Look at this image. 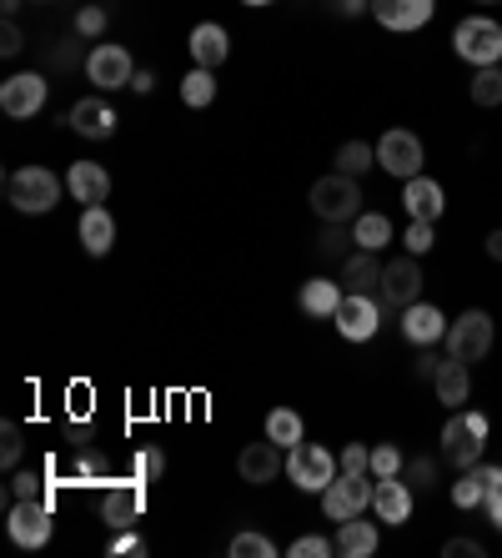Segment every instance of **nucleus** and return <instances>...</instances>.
Returning <instances> with one entry per match:
<instances>
[{"label": "nucleus", "mask_w": 502, "mask_h": 558, "mask_svg": "<svg viewBox=\"0 0 502 558\" xmlns=\"http://www.w3.org/2000/svg\"><path fill=\"white\" fill-rule=\"evenodd\" d=\"M372 167H377V146H367V142L336 146V171H347V177H362V171H372Z\"/></svg>", "instance_id": "nucleus-32"}, {"label": "nucleus", "mask_w": 502, "mask_h": 558, "mask_svg": "<svg viewBox=\"0 0 502 558\" xmlns=\"http://www.w3.org/2000/svg\"><path fill=\"white\" fill-rule=\"evenodd\" d=\"M26 51V31L15 26V21H5V26H0V56H21Z\"/></svg>", "instance_id": "nucleus-47"}, {"label": "nucleus", "mask_w": 502, "mask_h": 558, "mask_svg": "<svg viewBox=\"0 0 502 558\" xmlns=\"http://www.w3.org/2000/svg\"><path fill=\"white\" fill-rule=\"evenodd\" d=\"M117 106L101 101V96H81L71 111H65V126L76 131V136H86V142H111L117 136Z\"/></svg>", "instance_id": "nucleus-14"}, {"label": "nucleus", "mask_w": 502, "mask_h": 558, "mask_svg": "<svg viewBox=\"0 0 502 558\" xmlns=\"http://www.w3.org/2000/svg\"><path fill=\"white\" fill-rule=\"evenodd\" d=\"M377 167L387 171V177H417L423 171V142H417L413 131H387L382 142H377Z\"/></svg>", "instance_id": "nucleus-15"}, {"label": "nucleus", "mask_w": 502, "mask_h": 558, "mask_svg": "<svg viewBox=\"0 0 502 558\" xmlns=\"http://www.w3.org/2000/svg\"><path fill=\"white\" fill-rule=\"evenodd\" d=\"M131 92H136V96H151V92H156V71H151V65L131 76Z\"/></svg>", "instance_id": "nucleus-49"}, {"label": "nucleus", "mask_w": 502, "mask_h": 558, "mask_svg": "<svg viewBox=\"0 0 502 558\" xmlns=\"http://www.w3.org/2000/svg\"><path fill=\"white\" fill-rule=\"evenodd\" d=\"M277 554V544H271L267 533H257V529H242L232 538V558H271Z\"/></svg>", "instance_id": "nucleus-37"}, {"label": "nucleus", "mask_w": 502, "mask_h": 558, "mask_svg": "<svg viewBox=\"0 0 502 558\" xmlns=\"http://www.w3.org/2000/svg\"><path fill=\"white\" fill-rule=\"evenodd\" d=\"M21 453H26V433H21V423H5V428H0V463L15 473Z\"/></svg>", "instance_id": "nucleus-39"}, {"label": "nucleus", "mask_w": 502, "mask_h": 558, "mask_svg": "<svg viewBox=\"0 0 502 558\" xmlns=\"http://www.w3.org/2000/svg\"><path fill=\"white\" fill-rule=\"evenodd\" d=\"M161 473H167V453H161V448H136V453H131V478L156 483Z\"/></svg>", "instance_id": "nucleus-35"}, {"label": "nucleus", "mask_w": 502, "mask_h": 558, "mask_svg": "<svg viewBox=\"0 0 502 558\" xmlns=\"http://www.w3.org/2000/svg\"><path fill=\"white\" fill-rule=\"evenodd\" d=\"M242 5H271V0H242Z\"/></svg>", "instance_id": "nucleus-56"}, {"label": "nucleus", "mask_w": 502, "mask_h": 558, "mask_svg": "<svg viewBox=\"0 0 502 558\" xmlns=\"http://www.w3.org/2000/svg\"><path fill=\"white\" fill-rule=\"evenodd\" d=\"M352 242H357V236L347 232V221H327V232L317 236V252H322V257H342V262H347L352 257Z\"/></svg>", "instance_id": "nucleus-34"}, {"label": "nucleus", "mask_w": 502, "mask_h": 558, "mask_svg": "<svg viewBox=\"0 0 502 558\" xmlns=\"http://www.w3.org/2000/svg\"><path fill=\"white\" fill-rule=\"evenodd\" d=\"M482 448H488V417L482 413H452L448 428H442V458H448L457 473L482 463Z\"/></svg>", "instance_id": "nucleus-2"}, {"label": "nucleus", "mask_w": 502, "mask_h": 558, "mask_svg": "<svg viewBox=\"0 0 502 558\" xmlns=\"http://www.w3.org/2000/svg\"><path fill=\"white\" fill-rule=\"evenodd\" d=\"M452 51L463 56V61L477 65H498L502 61V26L492 21V15H467V21H457V31H452Z\"/></svg>", "instance_id": "nucleus-4"}, {"label": "nucleus", "mask_w": 502, "mask_h": 558, "mask_svg": "<svg viewBox=\"0 0 502 558\" xmlns=\"http://www.w3.org/2000/svg\"><path fill=\"white\" fill-rule=\"evenodd\" d=\"M417 292H423V267H417L413 252H407V257H397L392 267H382V287H377L382 312H407L417 302Z\"/></svg>", "instance_id": "nucleus-9"}, {"label": "nucleus", "mask_w": 502, "mask_h": 558, "mask_svg": "<svg viewBox=\"0 0 502 558\" xmlns=\"http://www.w3.org/2000/svg\"><path fill=\"white\" fill-rule=\"evenodd\" d=\"M442 554L448 558H482V544H473V538H452V544H442Z\"/></svg>", "instance_id": "nucleus-48"}, {"label": "nucleus", "mask_w": 502, "mask_h": 558, "mask_svg": "<svg viewBox=\"0 0 502 558\" xmlns=\"http://www.w3.org/2000/svg\"><path fill=\"white\" fill-rule=\"evenodd\" d=\"M101 31H106V11H101V5H81V11H76V36L81 40H96Z\"/></svg>", "instance_id": "nucleus-43"}, {"label": "nucleus", "mask_w": 502, "mask_h": 558, "mask_svg": "<svg viewBox=\"0 0 502 558\" xmlns=\"http://www.w3.org/2000/svg\"><path fill=\"white\" fill-rule=\"evenodd\" d=\"M488 352H492V317L482 307L463 312V317L448 327V357L473 367V363H482Z\"/></svg>", "instance_id": "nucleus-8"}, {"label": "nucleus", "mask_w": 502, "mask_h": 558, "mask_svg": "<svg viewBox=\"0 0 502 558\" xmlns=\"http://www.w3.org/2000/svg\"><path fill=\"white\" fill-rule=\"evenodd\" d=\"M402 207H407V217L413 221H438L442 207H448V196H442V186L432 182V177H407V192H402Z\"/></svg>", "instance_id": "nucleus-20"}, {"label": "nucleus", "mask_w": 502, "mask_h": 558, "mask_svg": "<svg viewBox=\"0 0 502 558\" xmlns=\"http://www.w3.org/2000/svg\"><path fill=\"white\" fill-rule=\"evenodd\" d=\"M352 236H357L362 252H382L387 242H392V221H387L382 211H362V217L352 221Z\"/></svg>", "instance_id": "nucleus-28"}, {"label": "nucleus", "mask_w": 502, "mask_h": 558, "mask_svg": "<svg viewBox=\"0 0 502 558\" xmlns=\"http://www.w3.org/2000/svg\"><path fill=\"white\" fill-rule=\"evenodd\" d=\"M448 317H442L432 302H413V307L402 312V332H407V342L413 348H438V342H448Z\"/></svg>", "instance_id": "nucleus-18"}, {"label": "nucleus", "mask_w": 502, "mask_h": 558, "mask_svg": "<svg viewBox=\"0 0 502 558\" xmlns=\"http://www.w3.org/2000/svg\"><path fill=\"white\" fill-rule=\"evenodd\" d=\"M342 468H336V458L327 453L322 442H296V448H286V478L302 488V494H322L327 483L336 478Z\"/></svg>", "instance_id": "nucleus-6"}, {"label": "nucleus", "mask_w": 502, "mask_h": 558, "mask_svg": "<svg viewBox=\"0 0 502 558\" xmlns=\"http://www.w3.org/2000/svg\"><path fill=\"white\" fill-rule=\"evenodd\" d=\"M65 192H71V202H81V207H106V196H111V171H106L101 161H71Z\"/></svg>", "instance_id": "nucleus-16"}, {"label": "nucleus", "mask_w": 502, "mask_h": 558, "mask_svg": "<svg viewBox=\"0 0 502 558\" xmlns=\"http://www.w3.org/2000/svg\"><path fill=\"white\" fill-rule=\"evenodd\" d=\"M56 61H61V65H76V40H71V46H56Z\"/></svg>", "instance_id": "nucleus-54"}, {"label": "nucleus", "mask_w": 502, "mask_h": 558, "mask_svg": "<svg viewBox=\"0 0 502 558\" xmlns=\"http://www.w3.org/2000/svg\"><path fill=\"white\" fill-rule=\"evenodd\" d=\"M327 554H336V544H327L322 533H307V538L292 544V558H327Z\"/></svg>", "instance_id": "nucleus-44"}, {"label": "nucleus", "mask_w": 502, "mask_h": 558, "mask_svg": "<svg viewBox=\"0 0 502 558\" xmlns=\"http://www.w3.org/2000/svg\"><path fill=\"white\" fill-rule=\"evenodd\" d=\"M342 15H362V11H372V0H332Z\"/></svg>", "instance_id": "nucleus-51"}, {"label": "nucleus", "mask_w": 502, "mask_h": 558, "mask_svg": "<svg viewBox=\"0 0 502 558\" xmlns=\"http://www.w3.org/2000/svg\"><path fill=\"white\" fill-rule=\"evenodd\" d=\"M332 323H336V332H342L347 342H372L377 327H382V302L367 298V292H347L342 307L332 312Z\"/></svg>", "instance_id": "nucleus-12"}, {"label": "nucleus", "mask_w": 502, "mask_h": 558, "mask_svg": "<svg viewBox=\"0 0 502 558\" xmlns=\"http://www.w3.org/2000/svg\"><path fill=\"white\" fill-rule=\"evenodd\" d=\"M61 192H65V177H56L46 167H21L5 177V202L15 211H26V217H46L61 202Z\"/></svg>", "instance_id": "nucleus-1"}, {"label": "nucleus", "mask_w": 502, "mask_h": 558, "mask_svg": "<svg viewBox=\"0 0 502 558\" xmlns=\"http://www.w3.org/2000/svg\"><path fill=\"white\" fill-rule=\"evenodd\" d=\"M336 468H342V473H372V448H362V442H347V448L336 453Z\"/></svg>", "instance_id": "nucleus-42"}, {"label": "nucleus", "mask_w": 502, "mask_h": 558, "mask_svg": "<svg viewBox=\"0 0 502 558\" xmlns=\"http://www.w3.org/2000/svg\"><path fill=\"white\" fill-rule=\"evenodd\" d=\"M76 473H81V478H101V458H96V453H86V458H81V463H76Z\"/></svg>", "instance_id": "nucleus-50"}, {"label": "nucleus", "mask_w": 502, "mask_h": 558, "mask_svg": "<svg viewBox=\"0 0 502 558\" xmlns=\"http://www.w3.org/2000/svg\"><path fill=\"white\" fill-rule=\"evenodd\" d=\"M131 76H136L131 51L117 46V40H101V46L86 56V81L96 92H121V86H131Z\"/></svg>", "instance_id": "nucleus-10"}, {"label": "nucleus", "mask_w": 502, "mask_h": 558, "mask_svg": "<svg viewBox=\"0 0 502 558\" xmlns=\"http://www.w3.org/2000/svg\"><path fill=\"white\" fill-rule=\"evenodd\" d=\"M372 508H377V523H407L413 519V488L402 478H377V494H372Z\"/></svg>", "instance_id": "nucleus-21"}, {"label": "nucleus", "mask_w": 502, "mask_h": 558, "mask_svg": "<svg viewBox=\"0 0 502 558\" xmlns=\"http://www.w3.org/2000/svg\"><path fill=\"white\" fill-rule=\"evenodd\" d=\"M146 513V483L142 478H121V483H106V498H101V519L106 529H136Z\"/></svg>", "instance_id": "nucleus-11"}, {"label": "nucleus", "mask_w": 502, "mask_h": 558, "mask_svg": "<svg viewBox=\"0 0 502 558\" xmlns=\"http://www.w3.org/2000/svg\"><path fill=\"white\" fill-rule=\"evenodd\" d=\"M477 5H502V0H477Z\"/></svg>", "instance_id": "nucleus-57"}, {"label": "nucleus", "mask_w": 502, "mask_h": 558, "mask_svg": "<svg viewBox=\"0 0 502 558\" xmlns=\"http://www.w3.org/2000/svg\"><path fill=\"white\" fill-rule=\"evenodd\" d=\"M21 5H26V0H0V11H5V21H11V15L21 11Z\"/></svg>", "instance_id": "nucleus-55"}, {"label": "nucleus", "mask_w": 502, "mask_h": 558, "mask_svg": "<svg viewBox=\"0 0 502 558\" xmlns=\"http://www.w3.org/2000/svg\"><path fill=\"white\" fill-rule=\"evenodd\" d=\"M311 211L322 221H357L362 217V186L347 171H332V177H317L307 192Z\"/></svg>", "instance_id": "nucleus-3"}, {"label": "nucleus", "mask_w": 502, "mask_h": 558, "mask_svg": "<svg viewBox=\"0 0 502 558\" xmlns=\"http://www.w3.org/2000/svg\"><path fill=\"white\" fill-rule=\"evenodd\" d=\"M186 46H192V61L207 65V71H217V65L232 56V36H226L217 21H201V26L192 31V40H186Z\"/></svg>", "instance_id": "nucleus-23"}, {"label": "nucleus", "mask_w": 502, "mask_h": 558, "mask_svg": "<svg viewBox=\"0 0 502 558\" xmlns=\"http://www.w3.org/2000/svg\"><path fill=\"white\" fill-rule=\"evenodd\" d=\"M46 92H51V81L36 76V71H21V76L0 81V111L11 121H30L46 106Z\"/></svg>", "instance_id": "nucleus-13"}, {"label": "nucleus", "mask_w": 502, "mask_h": 558, "mask_svg": "<svg viewBox=\"0 0 502 558\" xmlns=\"http://www.w3.org/2000/svg\"><path fill=\"white\" fill-rule=\"evenodd\" d=\"M81 247L90 252V257H111V247H117V221H111V211L106 207H86L81 211Z\"/></svg>", "instance_id": "nucleus-22"}, {"label": "nucleus", "mask_w": 502, "mask_h": 558, "mask_svg": "<svg viewBox=\"0 0 502 558\" xmlns=\"http://www.w3.org/2000/svg\"><path fill=\"white\" fill-rule=\"evenodd\" d=\"M402 483H407V488H432V483H438V463H432V458H413V463L402 468Z\"/></svg>", "instance_id": "nucleus-41"}, {"label": "nucleus", "mask_w": 502, "mask_h": 558, "mask_svg": "<svg viewBox=\"0 0 502 558\" xmlns=\"http://www.w3.org/2000/svg\"><path fill=\"white\" fill-rule=\"evenodd\" d=\"M342 298H347V292H342L336 282H327V277H311V282L296 292V307L307 312V317H332V312L342 307Z\"/></svg>", "instance_id": "nucleus-26"}, {"label": "nucleus", "mask_w": 502, "mask_h": 558, "mask_svg": "<svg viewBox=\"0 0 502 558\" xmlns=\"http://www.w3.org/2000/svg\"><path fill=\"white\" fill-rule=\"evenodd\" d=\"M51 498H11V513H5V533H11L15 548H40L51 544Z\"/></svg>", "instance_id": "nucleus-7"}, {"label": "nucleus", "mask_w": 502, "mask_h": 558, "mask_svg": "<svg viewBox=\"0 0 502 558\" xmlns=\"http://www.w3.org/2000/svg\"><path fill=\"white\" fill-rule=\"evenodd\" d=\"M488 257L502 262V227H498V232H488Z\"/></svg>", "instance_id": "nucleus-53"}, {"label": "nucleus", "mask_w": 502, "mask_h": 558, "mask_svg": "<svg viewBox=\"0 0 502 558\" xmlns=\"http://www.w3.org/2000/svg\"><path fill=\"white\" fill-rule=\"evenodd\" d=\"M372 494H377L372 473H336L322 488V513L332 523H347V519H357L362 508H372Z\"/></svg>", "instance_id": "nucleus-5"}, {"label": "nucleus", "mask_w": 502, "mask_h": 558, "mask_svg": "<svg viewBox=\"0 0 502 558\" xmlns=\"http://www.w3.org/2000/svg\"><path fill=\"white\" fill-rule=\"evenodd\" d=\"M402 242H407V252H413V257H423V252L438 247V232H432V221H413V227L402 232Z\"/></svg>", "instance_id": "nucleus-40"}, {"label": "nucleus", "mask_w": 502, "mask_h": 558, "mask_svg": "<svg viewBox=\"0 0 502 558\" xmlns=\"http://www.w3.org/2000/svg\"><path fill=\"white\" fill-rule=\"evenodd\" d=\"M438 363H442V357H432V352H427V357H417V377H432V373H438Z\"/></svg>", "instance_id": "nucleus-52"}, {"label": "nucleus", "mask_w": 502, "mask_h": 558, "mask_svg": "<svg viewBox=\"0 0 502 558\" xmlns=\"http://www.w3.org/2000/svg\"><path fill=\"white\" fill-rule=\"evenodd\" d=\"M181 101L196 106V111L217 101V76H211L207 65H192V71H186V81H181Z\"/></svg>", "instance_id": "nucleus-31"}, {"label": "nucleus", "mask_w": 502, "mask_h": 558, "mask_svg": "<svg viewBox=\"0 0 502 558\" xmlns=\"http://www.w3.org/2000/svg\"><path fill=\"white\" fill-rule=\"evenodd\" d=\"M286 448H277V442H246L242 458H236V473H242V483H252V488H261V483H271L277 473H286Z\"/></svg>", "instance_id": "nucleus-17"}, {"label": "nucleus", "mask_w": 502, "mask_h": 558, "mask_svg": "<svg viewBox=\"0 0 502 558\" xmlns=\"http://www.w3.org/2000/svg\"><path fill=\"white\" fill-rule=\"evenodd\" d=\"M377 523H367L357 513V519H347V523H336V554L342 558H372L377 554Z\"/></svg>", "instance_id": "nucleus-25"}, {"label": "nucleus", "mask_w": 502, "mask_h": 558, "mask_svg": "<svg viewBox=\"0 0 502 558\" xmlns=\"http://www.w3.org/2000/svg\"><path fill=\"white\" fill-rule=\"evenodd\" d=\"M11 498H51L46 494V468H15L11 473Z\"/></svg>", "instance_id": "nucleus-36"}, {"label": "nucleus", "mask_w": 502, "mask_h": 558, "mask_svg": "<svg viewBox=\"0 0 502 558\" xmlns=\"http://www.w3.org/2000/svg\"><path fill=\"white\" fill-rule=\"evenodd\" d=\"M342 277H347V292L377 298V287H382V262H377V252H357V257H347Z\"/></svg>", "instance_id": "nucleus-27"}, {"label": "nucleus", "mask_w": 502, "mask_h": 558, "mask_svg": "<svg viewBox=\"0 0 502 558\" xmlns=\"http://www.w3.org/2000/svg\"><path fill=\"white\" fill-rule=\"evenodd\" d=\"M482 508H488L492 529L502 533V468H492V483H488V498H482Z\"/></svg>", "instance_id": "nucleus-46"}, {"label": "nucleus", "mask_w": 502, "mask_h": 558, "mask_svg": "<svg viewBox=\"0 0 502 558\" xmlns=\"http://www.w3.org/2000/svg\"><path fill=\"white\" fill-rule=\"evenodd\" d=\"M402 468H407V458H402L397 442L372 448V478H402Z\"/></svg>", "instance_id": "nucleus-38"}, {"label": "nucleus", "mask_w": 502, "mask_h": 558, "mask_svg": "<svg viewBox=\"0 0 502 558\" xmlns=\"http://www.w3.org/2000/svg\"><path fill=\"white\" fill-rule=\"evenodd\" d=\"M467 92H473L477 106H502V71H498V65H477Z\"/></svg>", "instance_id": "nucleus-33"}, {"label": "nucleus", "mask_w": 502, "mask_h": 558, "mask_svg": "<svg viewBox=\"0 0 502 558\" xmlns=\"http://www.w3.org/2000/svg\"><path fill=\"white\" fill-rule=\"evenodd\" d=\"M372 15L387 31H423L438 15V0H372Z\"/></svg>", "instance_id": "nucleus-19"}, {"label": "nucleus", "mask_w": 502, "mask_h": 558, "mask_svg": "<svg viewBox=\"0 0 502 558\" xmlns=\"http://www.w3.org/2000/svg\"><path fill=\"white\" fill-rule=\"evenodd\" d=\"M432 388H438V403L463 408L467 392H473V367L457 363V357H442L438 373H432Z\"/></svg>", "instance_id": "nucleus-24"}, {"label": "nucleus", "mask_w": 502, "mask_h": 558, "mask_svg": "<svg viewBox=\"0 0 502 558\" xmlns=\"http://www.w3.org/2000/svg\"><path fill=\"white\" fill-rule=\"evenodd\" d=\"M488 483H492V468L477 463L463 473V483H452V504L457 508H482V498H488Z\"/></svg>", "instance_id": "nucleus-29"}, {"label": "nucleus", "mask_w": 502, "mask_h": 558, "mask_svg": "<svg viewBox=\"0 0 502 558\" xmlns=\"http://www.w3.org/2000/svg\"><path fill=\"white\" fill-rule=\"evenodd\" d=\"M267 438L277 442V448H296V442L307 438V433H302V413H296V408H271L267 413Z\"/></svg>", "instance_id": "nucleus-30"}, {"label": "nucleus", "mask_w": 502, "mask_h": 558, "mask_svg": "<svg viewBox=\"0 0 502 558\" xmlns=\"http://www.w3.org/2000/svg\"><path fill=\"white\" fill-rule=\"evenodd\" d=\"M106 554H146V544H142V533L136 529H117L111 533V544H106Z\"/></svg>", "instance_id": "nucleus-45"}]
</instances>
